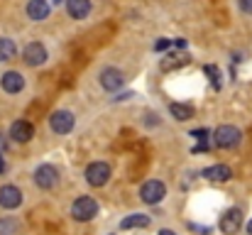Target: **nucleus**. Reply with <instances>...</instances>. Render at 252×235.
Wrapping results in <instances>:
<instances>
[{
  "mask_svg": "<svg viewBox=\"0 0 252 235\" xmlns=\"http://www.w3.org/2000/svg\"><path fill=\"white\" fill-rule=\"evenodd\" d=\"M20 203H22V191H20L17 186H12V184L0 186V206H2V208L12 211V208H17Z\"/></svg>",
  "mask_w": 252,
  "mask_h": 235,
  "instance_id": "9b49d317",
  "label": "nucleus"
},
{
  "mask_svg": "<svg viewBox=\"0 0 252 235\" xmlns=\"http://www.w3.org/2000/svg\"><path fill=\"white\" fill-rule=\"evenodd\" d=\"M203 71H206V76L211 78L213 88H220V71H218V67H216V64H208Z\"/></svg>",
  "mask_w": 252,
  "mask_h": 235,
  "instance_id": "6ab92c4d",
  "label": "nucleus"
},
{
  "mask_svg": "<svg viewBox=\"0 0 252 235\" xmlns=\"http://www.w3.org/2000/svg\"><path fill=\"white\" fill-rule=\"evenodd\" d=\"M0 150H5V142H2V140H0Z\"/></svg>",
  "mask_w": 252,
  "mask_h": 235,
  "instance_id": "a878e982",
  "label": "nucleus"
},
{
  "mask_svg": "<svg viewBox=\"0 0 252 235\" xmlns=\"http://www.w3.org/2000/svg\"><path fill=\"white\" fill-rule=\"evenodd\" d=\"M22 59H25L27 67H42V64L49 59V54H47V47H44L42 42H30V44L22 49Z\"/></svg>",
  "mask_w": 252,
  "mask_h": 235,
  "instance_id": "423d86ee",
  "label": "nucleus"
},
{
  "mask_svg": "<svg viewBox=\"0 0 252 235\" xmlns=\"http://www.w3.org/2000/svg\"><path fill=\"white\" fill-rule=\"evenodd\" d=\"M238 5H240V10H243V12L252 15V0H238Z\"/></svg>",
  "mask_w": 252,
  "mask_h": 235,
  "instance_id": "aec40b11",
  "label": "nucleus"
},
{
  "mask_svg": "<svg viewBox=\"0 0 252 235\" xmlns=\"http://www.w3.org/2000/svg\"><path fill=\"white\" fill-rule=\"evenodd\" d=\"M169 47H171V39H162V42H157V47H155V49H157V52H162V49H169Z\"/></svg>",
  "mask_w": 252,
  "mask_h": 235,
  "instance_id": "4be33fe9",
  "label": "nucleus"
},
{
  "mask_svg": "<svg viewBox=\"0 0 252 235\" xmlns=\"http://www.w3.org/2000/svg\"><path fill=\"white\" fill-rule=\"evenodd\" d=\"M10 137H12L15 142L25 145V142H30V140L34 137V125L27 123V120H15V123L10 125Z\"/></svg>",
  "mask_w": 252,
  "mask_h": 235,
  "instance_id": "9d476101",
  "label": "nucleus"
},
{
  "mask_svg": "<svg viewBox=\"0 0 252 235\" xmlns=\"http://www.w3.org/2000/svg\"><path fill=\"white\" fill-rule=\"evenodd\" d=\"M27 17L32 20V22H42V20H47V15H49V2L47 0H30L27 2Z\"/></svg>",
  "mask_w": 252,
  "mask_h": 235,
  "instance_id": "f8f14e48",
  "label": "nucleus"
},
{
  "mask_svg": "<svg viewBox=\"0 0 252 235\" xmlns=\"http://www.w3.org/2000/svg\"><path fill=\"white\" fill-rule=\"evenodd\" d=\"M169 110H171V115H174L176 120H189V118L193 115V108H191V105H181V103H171Z\"/></svg>",
  "mask_w": 252,
  "mask_h": 235,
  "instance_id": "a211bd4d",
  "label": "nucleus"
},
{
  "mask_svg": "<svg viewBox=\"0 0 252 235\" xmlns=\"http://www.w3.org/2000/svg\"><path fill=\"white\" fill-rule=\"evenodd\" d=\"M248 233L252 235V221H250V223H248Z\"/></svg>",
  "mask_w": 252,
  "mask_h": 235,
  "instance_id": "393cba45",
  "label": "nucleus"
},
{
  "mask_svg": "<svg viewBox=\"0 0 252 235\" xmlns=\"http://www.w3.org/2000/svg\"><path fill=\"white\" fill-rule=\"evenodd\" d=\"M140 196H142L145 203L155 206V203H159V201L167 196V186H164L162 181H157V179H150V181H145V184L140 186Z\"/></svg>",
  "mask_w": 252,
  "mask_h": 235,
  "instance_id": "39448f33",
  "label": "nucleus"
},
{
  "mask_svg": "<svg viewBox=\"0 0 252 235\" xmlns=\"http://www.w3.org/2000/svg\"><path fill=\"white\" fill-rule=\"evenodd\" d=\"M203 176H206L208 181H228V179L233 176V169H230L228 164H216V167L203 169Z\"/></svg>",
  "mask_w": 252,
  "mask_h": 235,
  "instance_id": "2eb2a0df",
  "label": "nucleus"
},
{
  "mask_svg": "<svg viewBox=\"0 0 252 235\" xmlns=\"http://www.w3.org/2000/svg\"><path fill=\"white\" fill-rule=\"evenodd\" d=\"M2 169H5V162H2V157H0V174H2Z\"/></svg>",
  "mask_w": 252,
  "mask_h": 235,
  "instance_id": "5701e85b",
  "label": "nucleus"
},
{
  "mask_svg": "<svg viewBox=\"0 0 252 235\" xmlns=\"http://www.w3.org/2000/svg\"><path fill=\"white\" fill-rule=\"evenodd\" d=\"M240 140H243V133H240L235 125H220V128H216V133H213V142H216V147H220V150H233V147L240 145Z\"/></svg>",
  "mask_w": 252,
  "mask_h": 235,
  "instance_id": "f03ea898",
  "label": "nucleus"
},
{
  "mask_svg": "<svg viewBox=\"0 0 252 235\" xmlns=\"http://www.w3.org/2000/svg\"><path fill=\"white\" fill-rule=\"evenodd\" d=\"M240 226H243V211H240V208H230V211L223 213V218H220V231L225 235H235L240 231Z\"/></svg>",
  "mask_w": 252,
  "mask_h": 235,
  "instance_id": "1a4fd4ad",
  "label": "nucleus"
},
{
  "mask_svg": "<svg viewBox=\"0 0 252 235\" xmlns=\"http://www.w3.org/2000/svg\"><path fill=\"white\" fill-rule=\"evenodd\" d=\"M191 137H196V140H208V130H193Z\"/></svg>",
  "mask_w": 252,
  "mask_h": 235,
  "instance_id": "412c9836",
  "label": "nucleus"
},
{
  "mask_svg": "<svg viewBox=\"0 0 252 235\" xmlns=\"http://www.w3.org/2000/svg\"><path fill=\"white\" fill-rule=\"evenodd\" d=\"M123 83H125V76H123L120 69H115V67H105V69L100 71V86H103L105 91L115 93L118 88H123Z\"/></svg>",
  "mask_w": 252,
  "mask_h": 235,
  "instance_id": "6e6552de",
  "label": "nucleus"
},
{
  "mask_svg": "<svg viewBox=\"0 0 252 235\" xmlns=\"http://www.w3.org/2000/svg\"><path fill=\"white\" fill-rule=\"evenodd\" d=\"M0 83H2L5 93H20L25 88V78H22L20 71H5L2 78H0Z\"/></svg>",
  "mask_w": 252,
  "mask_h": 235,
  "instance_id": "ddd939ff",
  "label": "nucleus"
},
{
  "mask_svg": "<svg viewBox=\"0 0 252 235\" xmlns=\"http://www.w3.org/2000/svg\"><path fill=\"white\" fill-rule=\"evenodd\" d=\"M34 184H37L39 189H44V191L54 189V186L59 184V171H57V167H52V164L37 167V171H34Z\"/></svg>",
  "mask_w": 252,
  "mask_h": 235,
  "instance_id": "0eeeda50",
  "label": "nucleus"
},
{
  "mask_svg": "<svg viewBox=\"0 0 252 235\" xmlns=\"http://www.w3.org/2000/svg\"><path fill=\"white\" fill-rule=\"evenodd\" d=\"M159 235H174L171 231H159Z\"/></svg>",
  "mask_w": 252,
  "mask_h": 235,
  "instance_id": "b1692460",
  "label": "nucleus"
},
{
  "mask_svg": "<svg viewBox=\"0 0 252 235\" xmlns=\"http://www.w3.org/2000/svg\"><path fill=\"white\" fill-rule=\"evenodd\" d=\"M147 226H150V216H145V213H132V216H127V218H123V221H120V228H123V231L147 228Z\"/></svg>",
  "mask_w": 252,
  "mask_h": 235,
  "instance_id": "dca6fc26",
  "label": "nucleus"
},
{
  "mask_svg": "<svg viewBox=\"0 0 252 235\" xmlns=\"http://www.w3.org/2000/svg\"><path fill=\"white\" fill-rule=\"evenodd\" d=\"M110 164H105V162H91L88 167H86V181L91 184V186H105L108 184V179H110Z\"/></svg>",
  "mask_w": 252,
  "mask_h": 235,
  "instance_id": "20e7f679",
  "label": "nucleus"
},
{
  "mask_svg": "<svg viewBox=\"0 0 252 235\" xmlns=\"http://www.w3.org/2000/svg\"><path fill=\"white\" fill-rule=\"evenodd\" d=\"M74 125H76V118H74V113H69V110H54V113L49 115V128H52V133H57V135L71 133Z\"/></svg>",
  "mask_w": 252,
  "mask_h": 235,
  "instance_id": "7ed1b4c3",
  "label": "nucleus"
},
{
  "mask_svg": "<svg viewBox=\"0 0 252 235\" xmlns=\"http://www.w3.org/2000/svg\"><path fill=\"white\" fill-rule=\"evenodd\" d=\"M98 216V201L93 196H79L74 203H71V218L86 223V221H93Z\"/></svg>",
  "mask_w": 252,
  "mask_h": 235,
  "instance_id": "f257e3e1",
  "label": "nucleus"
},
{
  "mask_svg": "<svg viewBox=\"0 0 252 235\" xmlns=\"http://www.w3.org/2000/svg\"><path fill=\"white\" fill-rule=\"evenodd\" d=\"M54 2H64V0H54Z\"/></svg>",
  "mask_w": 252,
  "mask_h": 235,
  "instance_id": "bb28decb",
  "label": "nucleus"
},
{
  "mask_svg": "<svg viewBox=\"0 0 252 235\" xmlns=\"http://www.w3.org/2000/svg\"><path fill=\"white\" fill-rule=\"evenodd\" d=\"M15 54H17L15 39H10V37H0V62H12Z\"/></svg>",
  "mask_w": 252,
  "mask_h": 235,
  "instance_id": "f3484780",
  "label": "nucleus"
},
{
  "mask_svg": "<svg viewBox=\"0 0 252 235\" xmlns=\"http://www.w3.org/2000/svg\"><path fill=\"white\" fill-rule=\"evenodd\" d=\"M66 12L71 20H84L91 12V0H66Z\"/></svg>",
  "mask_w": 252,
  "mask_h": 235,
  "instance_id": "4468645a",
  "label": "nucleus"
}]
</instances>
